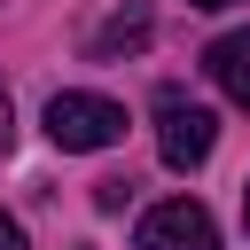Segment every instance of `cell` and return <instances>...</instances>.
<instances>
[{
  "mask_svg": "<svg viewBox=\"0 0 250 250\" xmlns=\"http://www.w3.org/2000/svg\"><path fill=\"white\" fill-rule=\"evenodd\" d=\"M188 8H234V0H188Z\"/></svg>",
  "mask_w": 250,
  "mask_h": 250,
  "instance_id": "cell-9",
  "label": "cell"
},
{
  "mask_svg": "<svg viewBox=\"0 0 250 250\" xmlns=\"http://www.w3.org/2000/svg\"><path fill=\"white\" fill-rule=\"evenodd\" d=\"M242 227H250V188H242Z\"/></svg>",
  "mask_w": 250,
  "mask_h": 250,
  "instance_id": "cell-10",
  "label": "cell"
},
{
  "mask_svg": "<svg viewBox=\"0 0 250 250\" xmlns=\"http://www.w3.org/2000/svg\"><path fill=\"white\" fill-rule=\"evenodd\" d=\"M47 141L70 148V156L117 148V141H125V109H117L109 94H55V102H47Z\"/></svg>",
  "mask_w": 250,
  "mask_h": 250,
  "instance_id": "cell-1",
  "label": "cell"
},
{
  "mask_svg": "<svg viewBox=\"0 0 250 250\" xmlns=\"http://www.w3.org/2000/svg\"><path fill=\"white\" fill-rule=\"evenodd\" d=\"M203 70H211V86H219L234 109H250V31L211 39V47H203Z\"/></svg>",
  "mask_w": 250,
  "mask_h": 250,
  "instance_id": "cell-4",
  "label": "cell"
},
{
  "mask_svg": "<svg viewBox=\"0 0 250 250\" xmlns=\"http://www.w3.org/2000/svg\"><path fill=\"white\" fill-rule=\"evenodd\" d=\"M125 195H133V180H102V188H94V203H102V211H117Z\"/></svg>",
  "mask_w": 250,
  "mask_h": 250,
  "instance_id": "cell-6",
  "label": "cell"
},
{
  "mask_svg": "<svg viewBox=\"0 0 250 250\" xmlns=\"http://www.w3.org/2000/svg\"><path fill=\"white\" fill-rule=\"evenodd\" d=\"M141 250H219V227L195 195H172L141 219Z\"/></svg>",
  "mask_w": 250,
  "mask_h": 250,
  "instance_id": "cell-3",
  "label": "cell"
},
{
  "mask_svg": "<svg viewBox=\"0 0 250 250\" xmlns=\"http://www.w3.org/2000/svg\"><path fill=\"white\" fill-rule=\"evenodd\" d=\"M0 250H31L23 242V219H8V211H0Z\"/></svg>",
  "mask_w": 250,
  "mask_h": 250,
  "instance_id": "cell-7",
  "label": "cell"
},
{
  "mask_svg": "<svg viewBox=\"0 0 250 250\" xmlns=\"http://www.w3.org/2000/svg\"><path fill=\"white\" fill-rule=\"evenodd\" d=\"M141 39H148V16L125 8V16H109V23L94 31V55H117V47H141Z\"/></svg>",
  "mask_w": 250,
  "mask_h": 250,
  "instance_id": "cell-5",
  "label": "cell"
},
{
  "mask_svg": "<svg viewBox=\"0 0 250 250\" xmlns=\"http://www.w3.org/2000/svg\"><path fill=\"white\" fill-rule=\"evenodd\" d=\"M211 148H219V117H211L203 102H188L180 86H164V94H156V156H164L172 172H195Z\"/></svg>",
  "mask_w": 250,
  "mask_h": 250,
  "instance_id": "cell-2",
  "label": "cell"
},
{
  "mask_svg": "<svg viewBox=\"0 0 250 250\" xmlns=\"http://www.w3.org/2000/svg\"><path fill=\"white\" fill-rule=\"evenodd\" d=\"M8 141H16V125H8V102H0V156H8Z\"/></svg>",
  "mask_w": 250,
  "mask_h": 250,
  "instance_id": "cell-8",
  "label": "cell"
}]
</instances>
